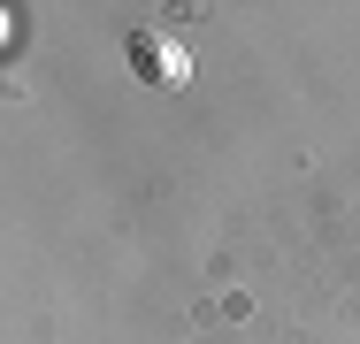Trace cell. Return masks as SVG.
Listing matches in <instances>:
<instances>
[{
	"mask_svg": "<svg viewBox=\"0 0 360 344\" xmlns=\"http://www.w3.org/2000/svg\"><path fill=\"white\" fill-rule=\"evenodd\" d=\"M131 69H139L146 84H192V62H184V46L169 39V31H131Z\"/></svg>",
	"mask_w": 360,
	"mask_h": 344,
	"instance_id": "obj_1",
	"label": "cell"
}]
</instances>
